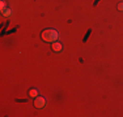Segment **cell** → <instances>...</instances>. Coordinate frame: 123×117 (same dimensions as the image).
<instances>
[{
  "mask_svg": "<svg viewBox=\"0 0 123 117\" xmlns=\"http://www.w3.org/2000/svg\"><path fill=\"white\" fill-rule=\"evenodd\" d=\"M58 37H59V34H58V31L55 29H46V30L42 31V39L47 43L50 42L54 43L58 39Z\"/></svg>",
  "mask_w": 123,
  "mask_h": 117,
  "instance_id": "6da1fadb",
  "label": "cell"
},
{
  "mask_svg": "<svg viewBox=\"0 0 123 117\" xmlns=\"http://www.w3.org/2000/svg\"><path fill=\"white\" fill-rule=\"evenodd\" d=\"M46 104V99L42 98V96H38V98H36V101H34V105H36L37 108H43Z\"/></svg>",
  "mask_w": 123,
  "mask_h": 117,
  "instance_id": "7a4b0ae2",
  "label": "cell"
},
{
  "mask_svg": "<svg viewBox=\"0 0 123 117\" xmlns=\"http://www.w3.org/2000/svg\"><path fill=\"white\" fill-rule=\"evenodd\" d=\"M52 49H54L55 52H60L62 49H63V46H62V43H59V42H54L52 43Z\"/></svg>",
  "mask_w": 123,
  "mask_h": 117,
  "instance_id": "3957f363",
  "label": "cell"
},
{
  "mask_svg": "<svg viewBox=\"0 0 123 117\" xmlns=\"http://www.w3.org/2000/svg\"><path fill=\"white\" fill-rule=\"evenodd\" d=\"M29 95L30 96H33V98H37V95H38V91L36 89H33V90H30V92H29Z\"/></svg>",
  "mask_w": 123,
  "mask_h": 117,
  "instance_id": "277c9868",
  "label": "cell"
},
{
  "mask_svg": "<svg viewBox=\"0 0 123 117\" xmlns=\"http://www.w3.org/2000/svg\"><path fill=\"white\" fill-rule=\"evenodd\" d=\"M11 13H12V12H11V9H9V8H5V9L3 11V14H4L5 17H8V16H9V14H11Z\"/></svg>",
  "mask_w": 123,
  "mask_h": 117,
  "instance_id": "5b68a950",
  "label": "cell"
},
{
  "mask_svg": "<svg viewBox=\"0 0 123 117\" xmlns=\"http://www.w3.org/2000/svg\"><path fill=\"white\" fill-rule=\"evenodd\" d=\"M0 9H1V11L5 9V1H4V0H1V1H0Z\"/></svg>",
  "mask_w": 123,
  "mask_h": 117,
  "instance_id": "8992f818",
  "label": "cell"
},
{
  "mask_svg": "<svg viewBox=\"0 0 123 117\" xmlns=\"http://www.w3.org/2000/svg\"><path fill=\"white\" fill-rule=\"evenodd\" d=\"M117 8H118V11H121V12H123V3H119V4L117 5Z\"/></svg>",
  "mask_w": 123,
  "mask_h": 117,
  "instance_id": "52a82bcc",
  "label": "cell"
}]
</instances>
